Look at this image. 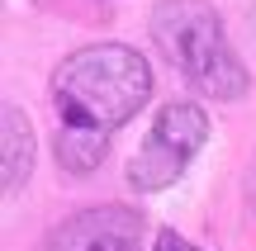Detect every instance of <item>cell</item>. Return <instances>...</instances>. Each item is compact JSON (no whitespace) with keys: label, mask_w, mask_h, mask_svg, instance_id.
Segmentation results:
<instances>
[{"label":"cell","mask_w":256,"mask_h":251,"mask_svg":"<svg viewBox=\"0 0 256 251\" xmlns=\"http://www.w3.org/2000/svg\"><path fill=\"white\" fill-rule=\"evenodd\" d=\"M152 66L128 43H90L62 57L52 71V114H57V166L66 176H90L110 152V138L152 100Z\"/></svg>","instance_id":"6da1fadb"},{"label":"cell","mask_w":256,"mask_h":251,"mask_svg":"<svg viewBox=\"0 0 256 251\" xmlns=\"http://www.w3.org/2000/svg\"><path fill=\"white\" fill-rule=\"evenodd\" d=\"M152 43L176 66L185 85L204 100H242L252 90V71L223 33V19L209 0H162L152 5Z\"/></svg>","instance_id":"7a4b0ae2"},{"label":"cell","mask_w":256,"mask_h":251,"mask_svg":"<svg viewBox=\"0 0 256 251\" xmlns=\"http://www.w3.org/2000/svg\"><path fill=\"white\" fill-rule=\"evenodd\" d=\"M209 142V114L190 100H171L156 109L147 138L138 142V152L128 157V185L156 195L171 190L176 180L190 171V161L200 157V147Z\"/></svg>","instance_id":"3957f363"},{"label":"cell","mask_w":256,"mask_h":251,"mask_svg":"<svg viewBox=\"0 0 256 251\" xmlns=\"http://www.w3.org/2000/svg\"><path fill=\"white\" fill-rule=\"evenodd\" d=\"M147 218L128 204H95L57 218L38 251H142Z\"/></svg>","instance_id":"277c9868"},{"label":"cell","mask_w":256,"mask_h":251,"mask_svg":"<svg viewBox=\"0 0 256 251\" xmlns=\"http://www.w3.org/2000/svg\"><path fill=\"white\" fill-rule=\"evenodd\" d=\"M34 161H38L34 128H28L24 109L5 104V109H0V171H5V195H19V190H24Z\"/></svg>","instance_id":"5b68a950"},{"label":"cell","mask_w":256,"mask_h":251,"mask_svg":"<svg viewBox=\"0 0 256 251\" xmlns=\"http://www.w3.org/2000/svg\"><path fill=\"white\" fill-rule=\"evenodd\" d=\"M152 251H200L194 242H185L176 228H156V237H152Z\"/></svg>","instance_id":"8992f818"}]
</instances>
